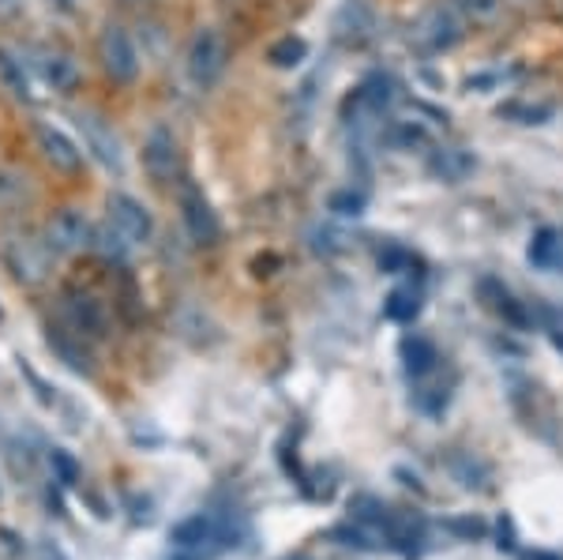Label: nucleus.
<instances>
[{"mask_svg":"<svg viewBox=\"0 0 563 560\" xmlns=\"http://www.w3.org/2000/svg\"><path fill=\"white\" fill-rule=\"evenodd\" d=\"M42 241L49 245L53 256H79V252L95 249V226L76 207H60L49 222H45Z\"/></svg>","mask_w":563,"mask_h":560,"instance_id":"3","label":"nucleus"},{"mask_svg":"<svg viewBox=\"0 0 563 560\" xmlns=\"http://www.w3.org/2000/svg\"><path fill=\"white\" fill-rule=\"evenodd\" d=\"M4 260H8V267H12V275L20 278V283H42L45 271H49L53 252H49L45 241L31 238L26 230L23 233L12 230L4 238Z\"/></svg>","mask_w":563,"mask_h":560,"instance_id":"7","label":"nucleus"},{"mask_svg":"<svg viewBox=\"0 0 563 560\" xmlns=\"http://www.w3.org/2000/svg\"><path fill=\"white\" fill-rule=\"evenodd\" d=\"M106 211H109V226H113L132 249H147L154 241V215L143 200H135L129 193H113Z\"/></svg>","mask_w":563,"mask_h":560,"instance_id":"4","label":"nucleus"},{"mask_svg":"<svg viewBox=\"0 0 563 560\" xmlns=\"http://www.w3.org/2000/svg\"><path fill=\"white\" fill-rule=\"evenodd\" d=\"M143 169H147L151 180H158V185H174V180H180L185 155H180V140L174 135V129L154 124L147 132V140H143Z\"/></svg>","mask_w":563,"mask_h":560,"instance_id":"5","label":"nucleus"},{"mask_svg":"<svg viewBox=\"0 0 563 560\" xmlns=\"http://www.w3.org/2000/svg\"><path fill=\"white\" fill-rule=\"evenodd\" d=\"M387 535V541L395 549H413L417 541L424 538V523L413 516V512H390L384 519V527H379Z\"/></svg>","mask_w":563,"mask_h":560,"instance_id":"18","label":"nucleus"},{"mask_svg":"<svg viewBox=\"0 0 563 560\" xmlns=\"http://www.w3.org/2000/svg\"><path fill=\"white\" fill-rule=\"evenodd\" d=\"M214 541H222V527L211 516H192L174 530V549L192 557H203V549H211Z\"/></svg>","mask_w":563,"mask_h":560,"instance_id":"13","label":"nucleus"},{"mask_svg":"<svg viewBox=\"0 0 563 560\" xmlns=\"http://www.w3.org/2000/svg\"><path fill=\"white\" fill-rule=\"evenodd\" d=\"M305 57H308V45H305V39H294V34H289V39H278L267 50V61L275 68H297Z\"/></svg>","mask_w":563,"mask_h":560,"instance_id":"21","label":"nucleus"},{"mask_svg":"<svg viewBox=\"0 0 563 560\" xmlns=\"http://www.w3.org/2000/svg\"><path fill=\"white\" fill-rule=\"evenodd\" d=\"M429 169H432V177L448 180V185H459V180H466L477 169V158L462 147H440V151H432Z\"/></svg>","mask_w":563,"mask_h":560,"instance_id":"15","label":"nucleus"},{"mask_svg":"<svg viewBox=\"0 0 563 560\" xmlns=\"http://www.w3.org/2000/svg\"><path fill=\"white\" fill-rule=\"evenodd\" d=\"M124 4H143V0H124Z\"/></svg>","mask_w":563,"mask_h":560,"instance_id":"28","label":"nucleus"},{"mask_svg":"<svg viewBox=\"0 0 563 560\" xmlns=\"http://www.w3.org/2000/svg\"><path fill=\"white\" fill-rule=\"evenodd\" d=\"M402 365L413 381H424V376L440 365V350H435V342L424 336H406L402 339Z\"/></svg>","mask_w":563,"mask_h":560,"instance_id":"17","label":"nucleus"},{"mask_svg":"<svg viewBox=\"0 0 563 560\" xmlns=\"http://www.w3.org/2000/svg\"><path fill=\"white\" fill-rule=\"evenodd\" d=\"M65 320H68V331L79 342L106 336V309H102V301H95L90 294H65Z\"/></svg>","mask_w":563,"mask_h":560,"instance_id":"12","label":"nucleus"},{"mask_svg":"<svg viewBox=\"0 0 563 560\" xmlns=\"http://www.w3.org/2000/svg\"><path fill=\"white\" fill-rule=\"evenodd\" d=\"M53 466H57V471H60V482H68V485L79 477L76 463H71V459H68V451H60V448H53Z\"/></svg>","mask_w":563,"mask_h":560,"instance_id":"24","label":"nucleus"},{"mask_svg":"<svg viewBox=\"0 0 563 560\" xmlns=\"http://www.w3.org/2000/svg\"><path fill=\"white\" fill-rule=\"evenodd\" d=\"M98 61H102V72L113 84L129 87L140 79L143 57H140V45H135L132 31L124 23H106L102 34H98Z\"/></svg>","mask_w":563,"mask_h":560,"instance_id":"2","label":"nucleus"},{"mask_svg":"<svg viewBox=\"0 0 563 560\" xmlns=\"http://www.w3.org/2000/svg\"><path fill=\"white\" fill-rule=\"evenodd\" d=\"M60 4H68V0H60Z\"/></svg>","mask_w":563,"mask_h":560,"instance_id":"29","label":"nucleus"},{"mask_svg":"<svg viewBox=\"0 0 563 560\" xmlns=\"http://www.w3.org/2000/svg\"><path fill=\"white\" fill-rule=\"evenodd\" d=\"M331 211L334 215H342V219H357L361 211H365V196L361 193H339V196H331Z\"/></svg>","mask_w":563,"mask_h":560,"instance_id":"23","label":"nucleus"},{"mask_svg":"<svg viewBox=\"0 0 563 560\" xmlns=\"http://www.w3.org/2000/svg\"><path fill=\"white\" fill-rule=\"evenodd\" d=\"M34 143H38L42 158L49 162L53 169H60V174H79V169H84L87 151L79 147L65 129H57V124H49V121L34 124Z\"/></svg>","mask_w":563,"mask_h":560,"instance_id":"9","label":"nucleus"},{"mask_svg":"<svg viewBox=\"0 0 563 560\" xmlns=\"http://www.w3.org/2000/svg\"><path fill=\"white\" fill-rule=\"evenodd\" d=\"M95 249L102 252L109 264H129L132 252H135V249L129 245V241H124L121 233H117L109 222H106V226H98V230H95Z\"/></svg>","mask_w":563,"mask_h":560,"instance_id":"20","label":"nucleus"},{"mask_svg":"<svg viewBox=\"0 0 563 560\" xmlns=\"http://www.w3.org/2000/svg\"><path fill=\"white\" fill-rule=\"evenodd\" d=\"M526 560H563L560 553H549V549H538V553H530Z\"/></svg>","mask_w":563,"mask_h":560,"instance_id":"26","label":"nucleus"},{"mask_svg":"<svg viewBox=\"0 0 563 560\" xmlns=\"http://www.w3.org/2000/svg\"><path fill=\"white\" fill-rule=\"evenodd\" d=\"M12 4H20V0H0V8H12Z\"/></svg>","mask_w":563,"mask_h":560,"instance_id":"27","label":"nucleus"},{"mask_svg":"<svg viewBox=\"0 0 563 560\" xmlns=\"http://www.w3.org/2000/svg\"><path fill=\"white\" fill-rule=\"evenodd\" d=\"M421 312V290L417 286H398V290L387 294L384 301V316L395 323H413V316Z\"/></svg>","mask_w":563,"mask_h":560,"instance_id":"19","label":"nucleus"},{"mask_svg":"<svg viewBox=\"0 0 563 560\" xmlns=\"http://www.w3.org/2000/svg\"><path fill=\"white\" fill-rule=\"evenodd\" d=\"M379 267H384L387 275H406V271L417 267V256L406 249H398V245H390V249L379 252Z\"/></svg>","mask_w":563,"mask_h":560,"instance_id":"22","label":"nucleus"},{"mask_svg":"<svg viewBox=\"0 0 563 560\" xmlns=\"http://www.w3.org/2000/svg\"><path fill=\"white\" fill-rule=\"evenodd\" d=\"M526 260H530L538 271H549V275H560L563 271V233L552 230V226H541L530 238V249H526Z\"/></svg>","mask_w":563,"mask_h":560,"instance_id":"14","label":"nucleus"},{"mask_svg":"<svg viewBox=\"0 0 563 560\" xmlns=\"http://www.w3.org/2000/svg\"><path fill=\"white\" fill-rule=\"evenodd\" d=\"M180 219H185V230L196 245H218L222 241V219L203 196V188L192 185V180L180 185Z\"/></svg>","mask_w":563,"mask_h":560,"instance_id":"6","label":"nucleus"},{"mask_svg":"<svg viewBox=\"0 0 563 560\" xmlns=\"http://www.w3.org/2000/svg\"><path fill=\"white\" fill-rule=\"evenodd\" d=\"M0 84L12 98H20V102H34V79L26 65L20 61V53H12L8 45H0Z\"/></svg>","mask_w":563,"mask_h":560,"instance_id":"16","label":"nucleus"},{"mask_svg":"<svg viewBox=\"0 0 563 560\" xmlns=\"http://www.w3.org/2000/svg\"><path fill=\"white\" fill-rule=\"evenodd\" d=\"M42 560H68V557H65V549H60V546L45 541V546H42Z\"/></svg>","mask_w":563,"mask_h":560,"instance_id":"25","label":"nucleus"},{"mask_svg":"<svg viewBox=\"0 0 563 560\" xmlns=\"http://www.w3.org/2000/svg\"><path fill=\"white\" fill-rule=\"evenodd\" d=\"M413 34L429 53H448L462 42V20L451 4H435L421 15V23L413 26Z\"/></svg>","mask_w":563,"mask_h":560,"instance_id":"10","label":"nucleus"},{"mask_svg":"<svg viewBox=\"0 0 563 560\" xmlns=\"http://www.w3.org/2000/svg\"><path fill=\"white\" fill-rule=\"evenodd\" d=\"M225 68H230V42H225V34L218 26H199L185 53V72L192 79V87L196 90L218 87Z\"/></svg>","mask_w":563,"mask_h":560,"instance_id":"1","label":"nucleus"},{"mask_svg":"<svg viewBox=\"0 0 563 560\" xmlns=\"http://www.w3.org/2000/svg\"><path fill=\"white\" fill-rule=\"evenodd\" d=\"M34 68H38V79L53 90V95H71V90L79 87V79H84L79 61L65 50H42L38 61H34Z\"/></svg>","mask_w":563,"mask_h":560,"instance_id":"11","label":"nucleus"},{"mask_svg":"<svg viewBox=\"0 0 563 560\" xmlns=\"http://www.w3.org/2000/svg\"><path fill=\"white\" fill-rule=\"evenodd\" d=\"M76 121H79V132H84L87 155L102 169H109V174H124V143L113 124L102 121L98 113H79Z\"/></svg>","mask_w":563,"mask_h":560,"instance_id":"8","label":"nucleus"}]
</instances>
